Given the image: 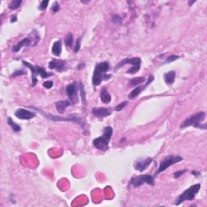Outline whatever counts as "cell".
Listing matches in <instances>:
<instances>
[{
    "label": "cell",
    "mask_w": 207,
    "mask_h": 207,
    "mask_svg": "<svg viewBox=\"0 0 207 207\" xmlns=\"http://www.w3.org/2000/svg\"><path fill=\"white\" fill-rule=\"evenodd\" d=\"M109 70V64L108 62H102L96 66L92 76L93 86L96 87L101 85L103 81L109 80V79H111L112 75L108 74Z\"/></svg>",
    "instance_id": "obj_1"
},
{
    "label": "cell",
    "mask_w": 207,
    "mask_h": 207,
    "mask_svg": "<svg viewBox=\"0 0 207 207\" xmlns=\"http://www.w3.org/2000/svg\"><path fill=\"white\" fill-rule=\"evenodd\" d=\"M33 109H37V111H39L42 115L45 116V117L46 118L49 119V120H52L53 121H71V122L76 123V124H79L82 128L83 129V132L85 131H87V124H86V121H85L83 119H82L81 117H79V116H77L76 114H71L69 115V116H65V117H61V116H56V115H52V114H49V113H46L45 112L42 111L41 109H37L35 107L31 106Z\"/></svg>",
    "instance_id": "obj_2"
},
{
    "label": "cell",
    "mask_w": 207,
    "mask_h": 207,
    "mask_svg": "<svg viewBox=\"0 0 207 207\" xmlns=\"http://www.w3.org/2000/svg\"><path fill=\"white\" fill-rule=\"evenodd\" d=\"M205 113L204 112H198L195 114L191 115L188 118L184 121L180 125V129L187 128L189 126H194L196 128L202 129L205 130L206 129V125H201V122L205 120Z\"/></svg>",
    "instance_id": "obj_3"
},
{
    "label": "cell",
    "mask_w": 207,
    "mask_h": 207,
    "mask_svg": "<svg viewBox=\"0 0 207 207\" xmlns=\"http://www.w3.org/2000/svg\"><path fill=\"white\" fill-rule=\"evenodd\" d=\"M23 64L28 68L31 70L32 72V87H35L37 83V75H41V77L42 79H47V78L50 77L53 75V73H49L46 71V69L44 67H39V66H33L32 64H30L29 62L26 61H22Z\"/></svg>",
    "instance_id": "obj_4"
},
{
    "label": "cell",
    "mask_w": 207,
    "mask_h": 207,
    "mask_svg": "<svg viewBox=\"0 0 207 207\" xmlns=\"http://www.w3.org/2000/svg\"><path fill=\"white\" fill-rule=\"evenodd\" d=\"M201 189V185L200 184H196L194 185H192L189 189L183 192L178 197L175 201V205H180L185 201H193L195 197L196 194L199 192Z\"/></svg>",
    "instance_id": "obj_5"
},
{
    "label": "cell",
    "mask_w": 207,
    "mask_h": 207,
    "mask_svg": "<svg viewBox=\"0 0 207 207\" xmlns=\"http://www.w3.org/2000/svg\"><path fill=\"white\" fill-rule=\"evenodd\" d=\"M141 63H142V60H141L140 57H133V58H125L124 60L121 61L116 66V69H119L122 66L126 65V64H131L132 67L126 71L127 74H130V75H134L136 74L137 72H138V71L140 70L141 68Z\"/></svg>",
    "instance_id": "obj_6"
},
{
    "label": "cell",
    "mask_w": 207,
    "mask_h": 207,
    "mask_svg": "<svg viewBox=\"0 0 207 207\" xmlns=\"http://www.w3.org/2000/svg\"><path fill=\"white\" fill-rule=\"evenodd\" d=\"M182 160H183V157L180 155H171L167 156V157H165L164 160L160 162V164L158 168V172H157L156 174L161 173V172H164L167 168H168L169 167L173 165V164L181 162Z\"/></svg>",
    "instance_id": "obj_7"
},
{
    "label": "cell",
    "mask_w": 207,
    "mask_h": 207,
    "mask_svg": "<svg viewBox=\"0 0 207 207\" xmlns=\"http://www.w3.org/2000/svg\"><path fill=\"white\" fill-rule=\"evenodd\" d=\"M130 185H132L135 188L139 187L143 184H148L150 185H154V176L151 175H148V174H144V175H138V176H134L130 179Z\"/></svg>",
    "instance_id": "obj_8"
},
{
    "label": "cell",
    "mask_w": 207,
    "mask_h": 207,
    "mask_svg": "<svg viewBox=\"0 0 207 207\" xmlns=\"http://www.w3.org/2000/svg\"><path fill=\"white\" fill-rule=\"evenodd\" d=\"M79 89V87H78L77 83H75V82L67 85L66 87V92H67V96L72 104H76L79 101V98H78V90Z\"/></svg>",
    "instance_id": "obj_9"
},
{
    "label": "cell",
    "mask_w": 207,
    "mask_h": 207,
    "mask_svg": "<svg viewBox=\"0 0 207 207\" xmlns=\"http://www.w3.org/2000/svg\"><path fill=\"white\" fill-rule=\"evenodd\" d=\"M109 141L110 140H109L108 138L102 135V137H99V138L94 139L93 146H95L96 149H98V150H102V151H106L109 149Z\"/></svg>",
    "instance_id": "obj_10"
},
{
    "label": "cell",
    "mask_w": 207,
    "mask_h": 207,
    "mask_svg": "<svg viewBox=\"0 0 207 207\" xmlns=\"http://www.w3.org/2000/svg\"><path fill=\"white\" fill-rule=\"evenodd\" d=\"M15 116L22 120H30L36 116V113L24 109H18L15 112Z\"/></svg>",
    "instance_id": "obj_11"
},
{
    "label": "cell",
    "mask_w": 207,
    "mask_h": 207,
    "mask_svg": "<svg viewBox=\"0 0 207 207\" xmlns=\"http://www.w3.org/2000/svg\"><path fill=\"white\" fill-rule=\"evenodd\" d=\"M66 66H67V62L66 61L53 59L49 62V68L52 70H56L59 72H62L66 70Z\"/></svg>",
    "instance_id": "obj_12"
},
{
    "label": "cell",
    "mask_w": 207,
    "mask_h": 207,
    "mask_svg": "<svg viewBox=\"0 0 207 207\" xmlns=\"http://www.w3.org/2000/svg\"><path fill=\"white\" fill-rule=\"evenodd\" d=\"M152 161H153V159L150 158V157H148V158L145 159L143 160H141V161L135 162L134 164V167L135 170H137L138 172H143V171L146 169L148 166L151 164Z\"/></svg>",
    "instance_id": "obj_13"
},
{
    "label": "cell",
    "mask_w": 207,
    "mask_h": 207,
    "mask_svg": "<svg viewBox=\"0 0 207 207\" xmlns=\"http://www.w3.org/2000/svg\"><path fill=\"white\" fill-rule=\"evenodd\" d=\"M93 115L97 118H104L107 117L112 113V109H107V108H94L92 109Z\"/></svg>",
    "instance_id": "obj_14"
},
{
    "label": "cell",
    "mask_w": 207,
    "mask_h": 207,
    "mask_svg": "<svg viewBox=\"0 0 207 207\" xmlns=\"http://www.w3.org/2000/svg\"><path fill=\"white\" fill-rule=\"evenodd\" d=\"M31 45V39L30 38H24V39L20 41L18 44H16V46L12 47V52L14 53H17L24 46H29Z\"/></svg>",
    "instance_id": "obj_15"
},
{
    "label": "cell",
    "mask_w": 207,
    "mask_h": 207,
    "mask_svg": "<svg viewBox=\"0 0 207 207\" xmlns=\"http://www.w3.org/2000/svg\"><path fill=\"white\" fill-rule=\"evenodd\" d=\"M71 105V102L70 101H57V103L55 104L56 109H57V112L62 114L65 112L66 109H67V107H69L70 105Z\"/></svg>",
    "instance_id": "obj_16"
},
{
    "label": "cell",
    "mask_w": 207,
    "mask_h": 207,
    "mask_svg": "<svg viewBox=\"0 0 207 207\" xmlns=\"http://www.w3.org/2000/svg\"><path fill=\"white\" fill-rule=\"evenodd\" d=\"M164 79L167 84H173L175 79V72L174 71H171L168 72V73H165L164 75Z\"/></svg>",
    "instance_id": "obj_17"
},
{
    "label": "cell",
    "mask_w": 207,
    "mask_h": 207,
    "mask_svg": "<svg viewBox=\"0 0 207 207\" xmlns=\"http://www.w3.org/2000/svg\"><path fill=\"white\" fill-rule=\"evenodd\" d=\"M101 101H102L104 104H109V103H110L112 98H111V96L109 95L108 91H107L106 87H103V88L101 89Z\"/></svg>",
    "instance_id": "obj_18"
},
{
    "label": "cell",
    "mask_w": 207,
    "mask_h": 207,
    "mask_svg": "<svg viewBox=\"0 0 207 207\" xmlns=\"http://www.w3.org/2000/svg\"><path fill=\"white\" fill-rule=\"evenodd\" d=\"M62 53V42L61 41H57L53 43V46H52V53H53V55L57 56H60Z\"/></svg>",
    "instance_id": "obj_19"
},
{
    "label": "cell",
    "mask_w": 207,
    "mask_h": 207,
    "mask_svg": "<svg viewBox=\"0 0 207 207\" xmlns=\"http://www.w3.org/2000/svg\"><path fill=\"white\" fill-rule=\"evenodd\" d=\"M143 89L144 87H141V86H139V87H136L132 91H131V92L130 93V94H129V99L133 100V99L136 98V97L138 96L139 94L143 91Z\"/></svg>",
    "instance_id": "obj_20"
},
{
    "label": "cell",
    "mask_w": 207,
    "mask_h": 207,
    "mask_svg": "<svg viewBox=\"0 0 207 207\" xmlns=\"http://www.w3.org/2000/svg\"><path fill=\"white\" fill-rule=\"evenodd\" d=\"M145 81V79L143 77H137V78H134V79H130L129 83H130V87H136L137 85L141 84Z\"/></svg>",
    "instance_id": "obj_21"
},
{
    "label": "cell",
    "mask_w": 207,
    "mask_h": 207,
    "mask_svg": "<svg viewBox=\"0 0 207 207\" xmlns=\"http://www.w3.org/2000/svg\"><path fill=\"white\" fill-rule=\"evenodd\" d=\"M7 123H8V125L12 127V130H14L15 132H20V130H21V127H20L19 125L16 124V123H15L14 121H13V120H12L11 117H8Z\"/></svg>",
    "instance_id": "obj_22"
},
{
    "label": "cell",
    "mask_w": 207,
    "mask_h": 207,
    "mask_svg": "<svg viewBox=\"0 0 207 207\" xmlns=\"http://www.w3.org/2000/svg\"><path fill=\"white\" fill-rule=\"evenodd\" d=\"M22 3L21 0H15V1H12L8 5V8L11 10H16L18 8L20 7V5Z\"/></svg>",
    "instance_id": "obj_23"
},
{
    "label": "cell",
    "mask_w": 207,
    "mask_h": 207,
    "mask_svg": "<svg viewBox=\"0 0 207 207\" xmlns=\"http://www.w3.org/2000/svg\"><path fill=\"white\" fill-rule=\"evenodd\" d=\"M74 42V37L71 33L67 34V37H65V44L67 47H72L73 46Z\"/></svg>",
    "instance_id": "obj_24"
},
{
    "label": "cell",
    "mask_w": 207,
    "mask_h": 207,
    "mask_svg": "<svg viewBox=\"0 0 207 207\" xmlns=\"http://www.w3.org/2000/svg\"><path fill=\"white\" fill-rule=\"evenodd\" d=\"M112 128L110 126H108L105 129V132H104V134H103V136H105V138H107L109 140H110L111 138H112Z\"/></svg>",
    "instance_id": "obj_25"
},
{
    "label": "cell",
    "mask_w": 207,
    "mask_h": 207,
    "mask_svg": "<svg viewBox=\"0 0 207 207\" xmlns=\"http://www.w3.org/2000/svg\"><path fill=\"white\" fill-rule=\"evenodd\" d=\"M79 90H80L81 96H82V99H83V105H86V98H85L84 87H83V83H80V84H79Z\"/></svg>",
    "instance_id": "obj_26"
},
{
    "label": "cell",
    "mask_w": 207,
    "mask_h": 207,
    "mask_svg": "<svg viewBox=\"0 0 207 207\" xmlns=\"http://www.w3.org/2000/svg\"><path fill=\"white\" fill-rule=\"evenodd\" d=\"M48 4H49V1H48V0H46H46H44V1H42V2L40 3L39 7H38V9H39L40 11L46 10L48 7Z\"/></svg>",
    "instance_id": "obj_27"
},
{
    "label": "cell",
    "mask_w": 207,
    "mask_h": 207,
    "mask_svg": "<svg viewBox=\"0 0 207 207\" xmlns=\"http://www.w3.org/2000/svg\"><path fill=\"white\" fill-rule=\"evenodd\" d=\"M112 22L116 24H121V22H122V19H121L118 15H114V16H112Z\"/></svg>",
    "instance_id": "obj_28"
},
{
    "label": "cell",
    "mask_w": 207,
    "mask_h": 207,
    "mask_svg": "<svg viewBox=\"0 0 207 207\" xmlns=\"http://www.w3.org/2000/svg\"><path fill=\"white\" fill-rule=\"evenodd\" d=\"M179 57H180L179 56H177V55H171V56H169L167 59H166V61L164 62V64L170 63V62H174V61H175V60H177Z\"/></svg>",
    "instance_id": "obj_29"
},
{
    "label": "cell",
    "mask_w": 207,
    "mask_h": 207,
    "mask_svg": "<svg viewBox=\"0 0 207 207\" xmlns=\"http://www.w3.org/2000/svg\"><path fill=\"white\" fill-rule=\"evenodd\" d=\"M60 9V6H59V3L57 2H54L53 3V5H52V7H51V11L53 13H57L58 11H59Z\"/></svg>",
    "instance_id": "obj_30"
},
{
    "label": "cell",
    "mask_w": 207,
    "mask_h": 207,
    "mask_svg": "<svg viewBox=\"0 0 207 207\" xmlns=\"http://www.w3.org/2000/svg\"><path fill=\"white\" fill-rule=\"evenodd\" d=\"M80 44H81V37L78 38L76 44H75V47H74V53H78L80 49Z\"/></svg>",
    "instance_id": "obj_31"
},
{
    "label": "cell",
    "mask_w": 207,
    "mask_h": 207,
    "mask_svg": "<svg viewBox=\"0 0 207 207\" xmlns=\"http://www.w3.org/2000/svg\"><path fill=\"white\" fill-rule=\"evenodd\" d=\"M26 75V71H23V70L16 71L14 72V74H12V75H11V78H14L16 77V76H19V75Z\"/></svg>",
    "instance_id": "obj_32"
},
{
    "label": "cell",
    "mask_w": 207,
    "mask_h": 207,
    "mask_svg": "<svg viewBox=\"0 0 207 207\" xmlns=\"http://www.w3.org/2000/svg\"><path fill=\"white\" fill-rule=\"evenodd\" d=\"M186 171H187V170L184 169V170H180V171H177V172H174V174H173L174 178L177 179V178L180 177L182 175H184V173H185V172H186Z\"/></svg>",
    "instance_id": "obj_33"
},
{
    "label": "cell",
    "mask_w": 207,
    "mask_h": 207,
    "mask_svg": "<svg viewBox=\"0 0 207 207\" xmlns=\"http://www.w3.org/2000/svg\"><path fill=\"white\" fill-rule=\"evenodd\" d=\"M126 105H127V101H124V102L121 103V104H119V105L115 108V110L118 111V112L119 111H121L123 109H124L125 107L126 106Z\"/></svg>",
    "instance_id": "obj_34"
},
{
    "label": "cell",
    "mask_w": 207,
    "mask_h": 207,
    "mask_svg": "<svg viewBox=\"0 0 207 207\" xmlns=\"http://www.w3.org/2000/svg\"><path fill=\"white\" fill-rule=\"evenodd\" d=\"M43 86L46 87V88L50 89L53 86V83L52 81H46V82H45V83H43Z\"/></svg>",
    "instance_id": "obj_35"
},
{
    "label": "cell",
    "mask_w": 207,
    "mask_h": 207,
    "mask_svg": "<svg viewBox=\"0 0 207 207\" xmlns=\"http://www.w3.org/2000/svg\"><path fill=\"white\" fill-rule=\"evenodd\" d=\"M16 20H17V17H16V16H12V18H11V23H14Z\"/></svg>",
    "instance_id": "obj_36"
},
{
    "label": "cell",
    "mask_w": 207,
    "mask_h": 207,
    "mask_svg": "<svg viewBox=\"0 0 207 207\" xmlns=\"http://www.w3.org/2000/svg\"><path fill=\"white\" fill-rule=\"evenodd\" d=\"M192 174H193V175H195V176H198L199 175H201L200 172H196V171H192Z\"/></svg>",
    "instance_id": "obj_37"
},
{
    "label": "cell",
    "mask_w": 207,
    "mask_h": 207,
    "mask_svg": "<svg viewBox=\"0 0 207 207\" xmlns=\"http://www.w3.org/2000/svg\"><path fill=\"white\" fill-rule=\"evenodd\" d=\"M196 2V1H194V0H193V1H192V2H189V4H190V6L191 7L192 4L194 3V2Z\"/></svg>",
    "instance_id": "obj_38"
}]
</instances>
